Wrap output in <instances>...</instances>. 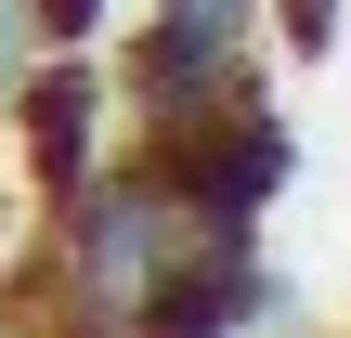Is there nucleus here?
Listing matches in <instances>:
<instances>
[{"label":"nucleus","mask_w":351,"mask_h":338,"mask_svg":"<svg viewBox=\"0 0 351 338\" xmlns=\"http://www.w3.org/2000/svg\"><path fill=\"white\" fill-rule=\"evenodd\" d=\"M287 169H300V143H287V117L247 104V91L156 117V195L182 208V234H247V221L287 195Z\"/></svg>","instance_id":"1"},{"label":"nucleus","mask_w":351,"mask_h":338,"mask_svg":"<svg viewBox=\"0 0 351 338\" xmlns=\"http://www.w3.org/2000/svg\"><path fill=\"white\" fill-rule=\"evenodd\" d=\"M26 130H39V182L52 195H91V65L52 52V78L26 91Z\"/></svg>","instance_id":"2"},{"label":"nucleus","mask_w":351,"mask_h":338,"mask_svg":"<svg viewBox=\"0 0 351 338\" xmlns=\"http://www.w3.org/2000/svg\"><path fill=\"white\" fill-rule=\"evenodd\" d=\"M104 13H117V0H39V39H52V52H91Z\"/></svg>","instance_id":"3"},{"label":"nucleus","mask_w":351,"mask_h":338,"mask_svg":"<svg viewBox=\"0 0 351 338\" xmlns=\"http://www.w3.org/2000/svg\"><path fill=\"white\" fill-rule=\"evenodd\" d=\"M0 91H13V0H0Z\"/></svg>","instance_id":"4"}]
</instances>
